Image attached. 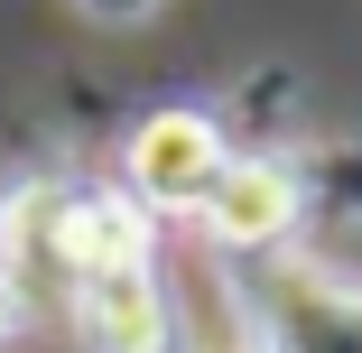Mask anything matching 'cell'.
<instances>
[{
  "mask_svg": "<svg viewBox=\"0 0 362 353\" xmlns=\"http://www.w3.org/2000/svg\"><path fill=\"white\" fill-rule=\"evenodd\" d=\"M214 298L233 353H362V279H344L307 242L269 260H214Z\"/></svg>",
  "mask_w": 362,
  "mask_h": 353,
  "instance_id": "obj_1",
  "label": "cell"
},
{
  "mask_svg": "<svg viewBox=\"0 0 362 353\" xmlns=\"http://www.w3.org/2000/svg\"><path fill=\"white\" fill-rule=\"evenodd\" d=\"M223 168H233V139H223V121H214L204 103H158V112H139L130 139H121V158H112L121 195H130L158 233H168V224L186 233V224L204 214V195L223 186Z\"/></svg>",
  "mask_w": 362,
  "mask_h": 353,
  "instance_id": "obj_2",
  "label": "cell"
},
{
  "mask_svg": "<svg viewBox=\"0 0 362 353\" xmlns=\"http://www.w3.org/2000/svg\"><path fill=\"white\" fill-rule=\"evenodd\" d=\"M307 204H316L307 158H288V149H233L223 186L204 195V214H195L186 233H195L204 270H214V260H269V251H298Z\"/></svg>",
  "mask_w": 362,
  "mask_h": 353,
  "instance_id": "obj_3",
  "label": "cell"
},
{
  "mask_svg": "<svg viewBox=\"0 0 362 353\" xmlns=\"http://www.w3.org/2000/svg\"><path fill=\"white\" fill-rule=\"evenodd\" d=\"M56 335L75 353H195V325L168 289V270H121V279H84L56 307Z\"/></svg>",
  "mask_w": 362,
  "mask_h": 353,
  "instance_id": "obj_4",
  "label": "cell"
},
{
  "mask_svg": "<svg viewBox=\"0 0 362 353\" xmlns=\"http://www.w3.org/2000/svg\"><path fill=\"white\" fill-rule=\"evenodd\" d=\"M65 10H75L84 28H103V37H130V28H149L168 0H65Z\"/></svg>",
  "mask_w": 362,
  "mask_h": 353,
  "instance_id": "obj_5",
  "label": "cell"
},
{
  "mask_svg": "<svg viewBox=\"0 0 362 353\" xmlns=\"http://www.w3.org/2000/svg\"><path fill=\"white\" fill-rule=\"evenodd\" d=\"M10 344H19V307L0 298V353H10Z\"/></svg>",
  "mask_w": 362,
  "mask_h": 353,
  "instance_id": "obj_6",
  "label": "cell"
}]
</instances>
